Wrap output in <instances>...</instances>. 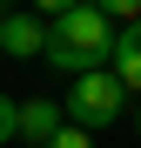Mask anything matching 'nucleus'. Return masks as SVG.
<instances>
[{
  "mask_svg": "<svg viewBox=\"0 0 141 148\" xmlns=\"http://www.w3.org/2000/svg\"><path fill=\"white\" fill-rule=\"evenodd\" d=\"M114 34H121V27H114L94 0H81V7H67V14L54 20V34H47V54H40V61H54L67 81H74V74H94V67H108Z\"/></svg>",
  "mask_w": 141,
  "mask_h": 148,
  "instance_id": "nucleus-1",
  "label": "nucleus"
},
{
  "mask_svg": "<svg viewBox=\"0 0 141 148\" xmlns=\"http://www.w3.org/2000/svg\"><path fill=\"white\" fill-rule=\"evenodd\" d=\"M67 121H81V128H114V121H121L128 108H134V94H128V81L114 67H94V74H74V88H67Z\"/></svg>",
  "mask_w": 141,
  "mask_h": 148,
  "instance_id": "nucleus-2",
  "label": "nucleus"
},
{
  "mask_svg": "<svg viewBox=\"0 0 141 148\" xmlns=\"http://www.w3.org/2000/svg\"><path fill=\"white\" fill-rule=\"evenodd\" d=\"M47 34H54V27H47V14H7V20H0V54H14V61H40L47 54Z\"/></svg>",
  "mask_w": 141,
  "mask_h": 148,
  "instance_id": "nucleus-3",
  "label": "nucleus"
},
{
  "mask_svg": "<svg viewBox=\"0 0 141 148\" xmlns=\"http://www.w3.org/2000/svg\"><path fill=\"white\" fill-rule=\"evenodd\" d=\"M67 128V108H54V101H20V141L27 148H47Z\"/></svg>",
  "mask_w": 141,
  "mask_h": 148,
  "instance_id": "nucleus-4",
  "label": "nucleus"
},
{
  "mask_svg": "<svg viewBox=\"0 0 141 148\" xmlns=\"http://www.w3.org/2000/svg\"><path fill=\"white\" fill-rule=\"evenodd\" d=\"M108 67L128 81V94H141V20H128V27L114 34V54H108Z\"/></svg>",
  "mask_w": 141,
  "mask_h": 148,
  "instance_id": "nucleus-5",
  "label": "nucleus"
},
{
  "mask_svg": "<svg viewBox=\"0 0 141 148\" xmlns=\"http://www.w3.org/2000/svg\"><path fill=\"white\" fill-rule=\"evenodd\" d=\"M94 7H101L114 27H128V20H141V0H94Z\"/></svg>",
  "mask_w": 141,
  "mask_h": 148,
  "instance_id": "nucleus-6",
  "label": "nucleus"
},
{
  "mask_svg": "<svg viewBox=\"0 0 141 148\" xmlns=\"http://www.w3.org/2000/svg\"><path fill=\"white\" fill-rule=\"evenodd\" d=\"M7 141H20V101L0 94V148H7Z\"/></svg>",
  "mask_w": 141,
  "mask_h": 148,
  "instance_id": "nucleus-7",
  "label": "nucleus"
},
{
  "mask_svg": "<svg viewBox=\"0 0 141 148\" xmlns=\"http://www.w3.org/2000/svg\"><path fill=\"white\" fill-rule=\"evenodd\" d=\"M47 148H94V128H81V121H67V128L47 141Z\"/></svg>",
  "mask_w": 141,
  "mask_h": 148,
  "instance_id": "nucleus-8",
  "label": "nucleus"
},
{
  "mask_svg": "<svg viewBox=\"0 0 141 148\" xmlns=\"http://www.w3.org/2000/svg\"><path fill=\"white\" fill-rule=\"evenodd\" d=\"M67 7H81V0H34V14H47V20H61Z\"/></svg>",
  "mask_w": 141,
  "mask_h": 148,
  "instance_id": "nucleus-9",
  "label": "nucleus"
},
{
  "mask_svg": "<svg viewBox=\"0 0 141 148\" xmlns=\"http://www.w3.org/2000/svg\"><path fill=\"white\" fill-rule=\"evenodd\" d=\"M128 114H134V135H141V94H134V108H128Z\"/></svg>",
  "mask_w": 141,
  "mask_h": 148,
  "instance_id": "nucleus-10",
  "label": "nucleus"
},
{
  "mask_svg": "<svg viewBox=\"0 0 141 148\" xmlns=\"http://www.w3.org/2000/svg\"><path fill=\"white\" fill-rule=\"evenodd\" d=\"M0 20H7V14H0Z\"/></svg>",
  "mask_w": 141,
  "mask_h": 148,
  "instance_id": "nucleus-11",
  "label": "nucleus"
}]
</instances>
